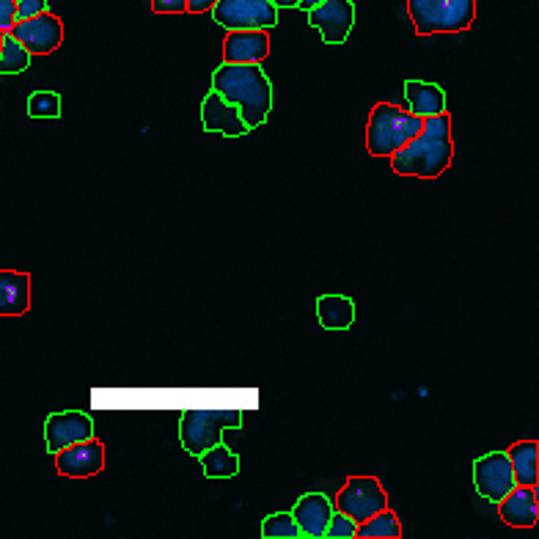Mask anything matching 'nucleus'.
<instances>
[{
  "label": "nucleus",
  "instance_id": "f257e3e1",
  "mask_svg": "<svg viewBox=\"0 0 539 539\" xmlns=\"http://www.w3.org/2000/svg\"><path fill=\"white\" fill-rule=\"evenodd\" d=\"M391 168L399 176H418V179H438L454 160V138H451V116L438 113L421 124V130L410 141L396 149Z\"/></svg>",
  "mask_w": 539,
  "mask_h": 539
},
{
  "label": "nucleus",
  "instance_id": "f03ea898",
  "mask_svg": "<svg viewBox=\"0 0 539 539\" xmlns=\"http://www.w3.org/2000/svg\"><path fill=\"white\" fill-rule=\"evenodd\" d=\"M212 91L234 102L248 130L262 127L273 110V83L259 64H223L212 75Z\"/></svg>",
  "mask_w": 539,
  "mask_h": 539
},
{
  "label": "nucleus",
  "instance_id": "7ed1b4c3",
  "mask_svg": "<svg viewBox=\"0 0 539 539\" xmlns=\"http://www.w3.org/2000/svg\"><path fill=\"white\" fill-rule=\"evenodd\" d=\"M421 124L424 119L413 116L407 108H396L391 102H377L369 113L366 149L372 157H391L421 130Z\"/></svg>",
  "mask_w": 539,
  "mask_h": 539
},
{
  "label": "nucleus",
  "instance_id": "20e7f679",
  "mask_svg": "<svg viewBox=\"0 0 539 539\" xmlns=\"http://www.w3.org/2000/svg\"><path fill=\"white\" fill-rule=\"evenodd\" d=\"M407 14L418 36L460 33L476 20V0H407Z\"/></svg>",
  "mask_w": 539,
  "mask_h": 539
},
{
  "label": "nucleus",
  "instance_id": "39448f33",
  "mask_svg": "<svg viewBox=\"0 0 539 539\" xmlns=\"http://www.w3.org/2000/svg\"><path fill=\"white\" fill-rule=\"evenodd\" d=\"M242 413L240 410H187L179 421V440L185 451L193 457L212 449L215 443L223 440L226 429H240Z\"/></svg>",
  "mask_w": 539,
  "mask_h": 539
},
{
  "label": "nucleus",
  "instance_id": "423d86ee",
  "mask_svg": "<svg viewBox=\"0 0 539 539\" xmlns=\"http://www.w3.org/2000/svg\"><path fill=\"white\" fill-rule=\"evenodd\" d=\"M209 11L226 31H273L278 25V6L270 0H218Z\"/></svg>",
  "mask_w": 539,
  "mask_h": 539
},
{
  "label": "nucleus",
  "instance_id": "0eeeda50",
  "mask_svg": "<svg viewBox=\"0 0 539 539\" xmlns=\"http://www.w3.org/2000/svg\"><path fill=\"white\" fill-rule=\"evenodd\" d=\"M333 506L344 515H350L355 523H363L366 517L383 512L388 506V493L383 490L380 479H374V476H350L347 484L341 487V493L336 495Z\"/></svg>",
  "mask_w": 539,
  "mask_h": 539
},
{
  "label": "nucleus",
  "instance_id": "6e6552de",
  "mask_svg": "<svg viewBox=\"0 0 539 539\" xmlns=\"http://www.w3.org/2000/svg\"><path fill=\"white\" fill-rule=\"evenodd\" d=\"M9 33L31 55H50L64 44V22L58 20L53 11H44L28 20H17Z\"/></svg>",
  "mask_w": 539,
  "mask_h": 539
},
{
  "label": "nucleus",
  "instance_id": "1a4fd4ad",
  "mask_svg": "<svg viewBox=\"0 0 539 539\" xmlns=\"http://www.w3.org/2000/svg\"><path fill=\"white\" fill-rule=\"evenodd\" d=\"M473 484H476V493L482 495L484 501L498 504V501L515 487L509 454H506V451L482 454L479 460L473 462Z\"/></svg>",
  "mask_w": 539,
  "mask_h": 539
},
{
  "label": "nucleus",
  "instance_id": "9d476101",
  "mask_svg": "<svg viewBox=\"0 0 539 539\" xmlns=\"http://www.w3.org/2000/svg\"><path fill=\"white\" fill-rule=\"evenodd\" d=\"M88 438H97V429H94V421L88 413L64 410V413L47 416V421H44V443H47L50 454Z\"/></svg>",
  "mask_w": 539,
  "mask_h": 539
},
{
  "label": "nucleus",
  "instance_id": "9b49d317",
  "mask_svg": "<svg viewBox=\"0 0 539 539\" xmlns=\"http://www.w3.org/2000/svg\"><path fill=\"white\" fill-rule=\"evenodd\" d=\"M308 22L314 25L325 44H344L355 25L352 0H322L308 11Z\"/></svg>",
  "mask_w": 539,
  "mask_h": 539
},
{
  "label": "nucleus",
  "instance_id": "f8f14e48",
  "mask_svg": "<svg viewBox=\"0 0 539 539\" xmlns=\"http://www.w3.org/2000/svg\"><path fill=\"white\" fill-rule=\"evenodd\" d=\"M55 468L61 476H69V479L97 476L105 468V446L97 438L72 443L66 449L55 451Z\"/></svg>",
  "mask_w": 539,
  "mask_h": 539
},
{
  "label": "nucleus",
  "instance_id": "ddd939ff",
  "mask_svg": "<svg viewBox=\"0 0 539 539\" xmlns=\"http://www.w3.org/2000/svg\"><path fill=\"white\" fill-rule=\"evenodd\" d=\"M498 515L506 526L534 528L539 523V484H515L498 501Z\"/></svg>",
  "mask_w": 539,
  "mask_h": 539
},
{
  "label": "nucleus",
  "instance_id": "4468645a",
  "mask_svg": "<svg viewBox=\"0 0 539 539\" xmlns=\"http://www.w3.org/2000/svg\"><path fill=\"white\" fill-rule=\"evenodd\" d=\"M201 124H204L207 132H220L226 138H242V135L251 132L248 124L242 121L240 108L229 99L220 97L218 91H209L204 102H201Z\"/></svg>",
  "mask_w": 539,
  "mask_h": 539
},
{
  "label": "nucleus",
  "instance_id": "2eb2a0df",
  "mask_svg": "<svg viewBox=\"0 0 539 539\" xmlns=\"http://www.w3.org/2000/svg\"><path fill=\"white\" fill-rule=\"evenodd\" d=\"M270 55V31H229L223 39L226 64H262Z\"/></svg>",
  "mask_w": 539,
  "mask_h": 539
},
{
  "label": "nucleus",
  "instance_id": "dca6fc26",
  "mask_svg": "<svg viewBox=\"0 0 539 539\" xmlns=\"http://www.w3.org/2000/svg\"><path fill=\"white\" fill-rule=\"evenodd\" d=\"M333 501L325 493H306L292 509L297 528H300V537L306 539H322L325 537V528L333 515Z\"/></svg>",
  "mask_w": 539,
  "mask_h": 539
},
{
  "label": "nucleus",
  "instance_id": "f3484780",
  "mask_svg": "<svg viewBox=\"0 0 539 539\" xmlns=\"http://www.w3.org/2000/svg\"><path fill=\"white\" fill-rule=\"evenodd\" d=\"M31 308V275L0 270V317H22Z\"/></svg>",
  "mask_w": 539,
  "mask_h": 539
},
{
  "label": "nucleus",
  "instance_id": "a211bd4d",
  "mask_svg": "<svg viewBox=\"0 0 539 539\" xmlns=\"http://www.w3.org/2000/svg\"><path fill=\"white\" fill-rule=\"evenodd\" d=\"M405 102L407 110L418 119H429V116H438V113L449 110L446 108V91L435 83H427V80H407Z\"/></svg>",
  "mask_w": 539,
  "mask_h": 539
},
{
  "label": "nucleus",
  "instance_id": "6ab92c4d",
  "mask_svg": "<svg viewBox=\"0 0 539 539\" xmlns=\"http://www.w3.org/2000/svg\"><path fill=\"white\" fill-rule=\"evenodd\" d=\"M515 484H539V443L537 440H517L509 449Z\"/></svg>",
  "mask_w": 539,
  "mask_h": 539
},
{
  "label": "nucleus",
  "instance_id": "aec40b11",
  "mask_svg": "<svg viewBox=\"0 0 539 539\" xmlns=\"http://www.w3.org/2000/svg\"><path fill=\"white\" fill-rule=\"evenodd\" d=\"M317 319L325 330H347L355 322V303L347 295L317 297Z\"/></svg>",
  "mask_w": 539,
  "mask_h": 539
},
{
  "label": "nucleus",
  "instance_id": "412c9836",
  "mask_svg": "<svg viewBox=\"0 0 539 539\" xmlns=\"http://www.w3.org/2000/svg\"><path fill=\"white\" fill-rule=\"evenodd\" d=\"M198 460H201V471L207 479H231L240 473V457L223 443H215L212 449L198 454Z\"/></svg>",
  "mask_w": 539,
  "mask_h": 539
},
{
  "label": "nucleus",
  "instance_id": "4be33fe9",
  "mask_svg": "<svg viewBox=\"0 0 539 539\" xmlns=\"http://www.w3.org/2000/svg\"><path fill=\"white\" fill-rule=\"evenodd\" d=\"M355 539H402V523L385 506L383 512H377V515L366 517L363 523H358Z\"/></svg>",
  "mask_w": 539,
  "mask_h": 539
},
{
  "label": "nucleus",
  "instance_id": "5701e85b",
  "mask_svg": "<svg viewBox=\"0 0 539 539\" xmlns=\"http://www.w3.org/2000/svg\"><path fill=\"white\" fill-rule=\"evenodd\" d=\"M28 66H31V53L11 33H6L0 47V75H20Z\"/></svg>",
  "mask_w": 539,
  "mask_h": 539
},
{
  "label": "nucleus",
  "instance_id": "b1692460",
  "mask_svg": "<svg viewBox=\"0 0 539 539\" xmlns=\"http://www.w3.org/2000/svg\"><path fill=\"white\" fill-rule=\"evenodd\" d=\"M264 539H300V528H297L292 512H275L267 515L262 523Z\"/></svg>",
  "mask_w": 539,
  "mask_h": 539
},
{
  "label": "nucleus",
  "instance_id": "393cba45",
  "mask_svg": "<svg viewBox=\"0 0 539 539\" xmlns=\"http://www.w3.org/2000/svg\"><path fill=\"white\" fill-rule=\"evenodd\" d=\"M28 116L31 119H58L61 116V94L55 91H36L28 99Z\"/></svg>",
  "mask_w": 539,
  "mask_h": 539
},
{
  "label": "nucleus",
  "instance_id": "a878e982",
  "mask_svg": "<svg viewBox=\"0 0 539 539\" xmlns=\"http://www.w3.org/2000/svg\"><path fill=\"white\" fill-rule=\"evenodd\" d=\"M355 531H358V523H355L350 515H344L339 509H333V515H330L328 520V528H325V537L322 539H355Z\"/></svg>",
  "mask_w": 539,
  "mask_h": 539
},
{
  "label": "nucleus",
  "instance_id": "bb28decb",
  "mask_svg": "<svg viewBox=\"0 0 539 539\" xmlns=\"http://www.w3.org/2000/svg\"><path fill=\"white\" fill-rule=\"evenodd\" d=\"M50 11V0H17V20H28Z\"/></svg>",
  "mask_w": 539,
  "mask_h": 539
},
{
  "label": "nucleus",
  "instance_id": "cd10ccee",
  "mask_svg": "<svg viewBox=\"0 0 539 539\" xmlns=\"http://www.w3.org/2000/svg\"><path fill=\"white\" fill-rule=\"evenodd\" d=\"M17 22V0H0V31H11Z\"/></svg>",
  "mask_w": 539,
  "mask_h": 539
},
{
  "label": "nucleus",
  "instance_id": "c85d7f7f",
  "mask_svg": "<svg viewBox=\"0 0 539 539\" xmlns=\"http://www.w3.org/2000/svg\"><path fill=\"white\" fill-rule=\"evenodd\" d=\"M152 9L157 14H182L187 11V0H152Z\"/></svg>",
  "mask_w": 539,
  "mask_h": 539
},
{
  "label": "nucleus",
  "instance_id": "c756f323",
  "mask_svg": "<svg viewBox=\"0 0 539 539\" xmlns=\"http://www.w3.org/2000/svg\"><path fill=\"white\" fill-rule=\"evenodd\" d=\"M215 3H218V0H187V11H190V14H204V11L212 9Z\"/></svg>",
  "mask_w": 539,
  "mask_h": 539
},
{
  "label": "nucleus",
  "instance_id": "7c9ffc66",
  "mask_svg": "<svg viewBox=\"0 0 539 539\" xmlns=\"http://www.w3.org/2000/svg\"><path fill=\"white\" fill-rule=\"evenodd\" d=\"M273 6H278V9H295L297 0H270Z\"/></svg>",
  "mask_w": 539,
  "mask_h": 539
},
{
  "label": "nucleus",
  "instance_id": "2f4dec72",
  "mask_svg": "<svg viewBox=\"0 0 539 539\" xmlns=\"http://www.w3.org/2000/svg\"><path fill=\"white\" fill-rule=\"evenodd\" d=\"M317 3H322V0H297V6H300L303 11H311Z\"/></svg>",
  "mask_w": 539,
  "mask_h": 539
},
{
  "label": "nucleus",
  "instance_id": "473e14b6",
  "mask_svg": "<svg viewBox=\"0 0 539 539\" xmlns=\"http://www.w3.org/2000/svg\"><path fill=\"white\" fill-rule=\"evenodd\" d=\"M3 39H6V31H0V47H3Z\"/></svg>",
  "mask_w": 539,
  "mask_h": 539
}]
</instances>
